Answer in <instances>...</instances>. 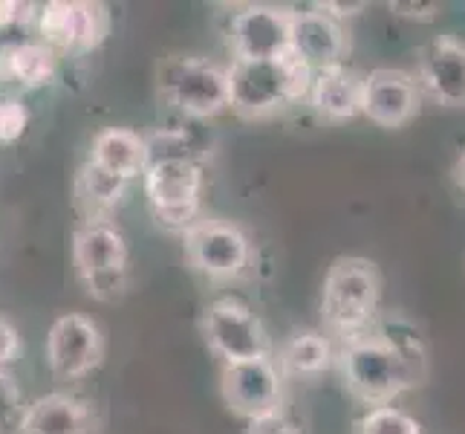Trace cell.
Listing matches in <instances>:
<instances>
[{"mask_svg": "<svg viewBox=\"0 0 465 434\" xmlns=\"http://www.w3.org/2000/svg\"><path fill=\"white\" fill-rule=\"evenodd\" d=\"M246 434H301V429L283 411H272L266 417H254V420H249Z\"/></svg>", "mask_w": 465, "mask_h": 434, "instance_id": "obj_25", "label": "cell"}, {"mask_svg": "<svg viewBox=\"0 0 465 434\" xmlns=\"http://www.w3.org/2000/svg\"><path fill=\"white\" fill-rule=\"evenodd\" d=\"M361 78L359 73L341 67L318 70L310 85V102L327 119H352L361 114Z\"/></svg>", "mask_w": 465, "mask_h": 434, "instance_id": "obj_19", "label": "cell"}, {"mask_svg": "<svg viewBox=\"0 0 465 434\" xmlns=\"http://www.w3.org/2000/svg\"><path fill=\"white\" fill-rule=\"evenodd\" d=\"M339 368L350 394L379 409L425 382L428 353L411 328L393 325L373 336L361 333L347 339L339 353Z\"/></svg>", "mask_w": 465, "mask_h": 434, "instance_id": "obj_1", "label": "cell"}, {"mask_svg": "<svg viewBox=\"0 0 465 434\" xmlns=\"http://www.w3.org/2000/svg\"><path fill=\"white\" fill-rule=\"evenodd\" d=\"M229 46L234 61H266L292 53V9L243 6L229 24Z\"/></svg>", "mask_w": 465, "mask_h": 434, "instance_id": "obj_11", "label": "cell"}, {"mask_svg": "<svg viewBox=\"0 0 465 434\" xmlns=\"http://www.w3.org/2000/svg\"><path fill=\"white\" fill-rule=\"evenodd\" d=\"M21 357V333L9 318L0 316V368H9Z\"/></svg>", "mask_w": 465, "mask_h": 434, "instance_id": "obj_26", "label": "cell"}, {"mask_svg": "<svg viewBox=\"0 0 465 434\" xmlns=\"http://www.w3.org/2000/svg\"><path fill=\"white\" fill-rule=\"evenodd\" d=\"M15 434H95V414L75 394H44L24 409Z\"/></svg>", "mask_w": 465, "mask_h": 434, "instance_id": "obj_16", "label": "cell"}, {"mask_svg": "<svg viewBox=\"0 0 465 434\" xmlns=\"http://www.w3.org/2000/svg\"><path fill=\"white\" fill-rule=\"evenodd\" d=\"M332 365V345L321 333H295L281 348V368L295 377H315L324 374Z\"/></svg>", "mask_w": 465, "mask_h": 434, "instance_id": "obj_21", "label": "cell"}, {"mask_svg": "<svg viewBox=\"0 0 465 434\" xmlns=\"http://www.w3.org/2000/svg\"><path fill=\"white\" fill-rule=\"evenodd\" d=\"M381 298V281L376 264L364 258H339L321 289V318L335 336H361L376 318Z\"/></svg>", "mask_w": 465, "mask_h": 434, "instance_id": "obj_3", "label": "cell"}, {"mask_svg": "<svg viewBox=\"0 0 465 434\" xmlns=\"http://www.w3.org/2000/svg\"><path fill=\"white\" fill-rule=\"evenodd\" d=\"M24 397H21V385L6 368H0V434H15L18 423L24 417Z\"/></svg>", "mask_w": 465, "mask_h": 434, "instance_id": "obj_23", "label": "cell"}, {"mask_svg": "<svg viewBox=\"0 0 465 434\" xmlns=\"http://www.w3.org/2000/svg\"><path fill=\"white\" fill-rule=\"evenodd\" d=\"M58 73V53L41 41H15L0 46V82L21 90L46 87Z\"/></svg>", "mask_w": 465, "mask_h": 434, "instance_id": "obj_18", "label": "cell"}, {"mask_svg": "<svg viewBox=\"0 0 465 434\" xmlns=\"http://www.w3.org/2000/svg\"><path fill=\"white\" fill-rule=\"evenodd\" d=\"M391 12L411 21H434L440 15V4H391Z\"/></svg>", "mask_w": 465, "mask_h": 434, "instance_id": "obj_27", "label": "cell"}, {"mask_svg": "<svg viewBox=\"0 0 465 434\" xmlns=\"http://www.w3.org/2000/svg\"><path fill=\"white\" fill-rule=\"evenodd\" d=\"M220 391L234 414L254 420V417L281 411L283 377L278 371V365L272 362V357L226 362L220 371Z\"/></svg>", "mask_w": 465, "mask_h": 434, "instance_id": "obj_12", "label": "cell"}, {"mask_svg": "<svg viewBox=\"0 0 465 434\" xmlns=\"http://www.w3.org/2000/svg\"><path fill=\"white\" fill-rule=\"evenodd\" d=\"M359 434H422V431H420V423L402 409L379 406L361 417Z\"/></svg>", "mask_w": 465, "mask_h": 434, "instance_id": "obj_22", "label": "cell"}, {"mask_svg": "<svg viewBox=\"0 0 465 434\" xmlns=\"http://www.w3.org/2000/svg\"><path fill=\"white\" fill-rule=\"evenodd\" d=\"M29 110L18 96H0V142L12 145L26 134Z\"/></svg>", "mask_w": 465, "mask_h": 434, "instance_id": "obj_24", "label": "cell"}, {"mask_svg": "<svg viewBox=\"0 0 465 434\" xmlns=\"http://www.w3.org/2000/svg\"><path fill=\"white\" fill-rule=\"evenodd\" d=\"M185 261L212 281H232L249 267L252 244L237 223L197 217L183 232Z\"/></svg>", "mask_w": 465, "mask_h": 434, "instance_id": "obj_7", "label": "cell"}, {"mask_svg": "<svg viewBox=\"0 0 465 434\" xmlns=\"http://www.w3.org/2000/svg\"><path fill=\"white\" fill-rule=\"evenodd\" d=\"M159 96L183 116H217L229 107L226 67L197 56H171L159 64Z\"/></svg>", "mask_w": 465, "mask_h": 434, "instance_id": "obj_5", "label": "cell"}, {"mask_svg": "<svg viewBox=\"0 0 465 434\" xmlns=\"http://www.w3.org/2000/svg\"><path fill=\"white\" fill-rule=\"evenodd\" d=\"M321 9H324L327 15H332L335 21L339 18H352V15H359L364 9V4H332V0H327V4H318Z\"/></svg>", "mask_w": 465, "mask_h": 434, "instance_id": "obj_29", "label": "cell"}, {"mask_svg": "<svg viewBox=\"0 0 465 434\" xmlns=\"http://www.w3.org/2000/svg\"><path fill=\"white\" fill-rule=\"evenodd\" d=\"M110 32V12L87 0H53L38 12V35L50 50L90 53Z\"/></svg>", "mask_w": 465, "mask_h": 434, "instance_id": "obj_9", "label": "cell"}, {"mask_svg": "<svg viewBox=\"0 0 465 434\" xmlns=\"http://www.w3.org/2000/svg\"><path fill=\"white\" fill-rule=\"evenodd\" d=\"M350 50L344 26L321 6L307 12H292V53L307 61L312 73L341 67Z\"/></svg>", "mask_w": 465, "mask_h": 434, "instance_id": "obj_14", "label": "cell"}, {"mask_svg": "<svg viewBox=\"0 0 465 434\" xmlns=\"http://www.w3.org/2000/svg\"><path fill=\"white\" fill-rule=\"evenodd\" d=\"M203 336L208 348L226 362L263 359L272 353L269 333L261 318L237 298H217L203 313Z\"/></svg>", "mask_w": 465, "mask_h": 434, "instance_id": "obj_8", "label": "cell"}, {"mask_svg": "<svg viewBox=\"0 0 465 434\" xmlns=\"http://www.w3.org/2000/svg\"><path fill=\"white\" fill-rule=\"evenodd\" d=\"M90 163H95L99 168L131 183L134 177L145 174V168L151 163L148 139L131 131V127H104V131L93 136Z\"/></svg>", "mask_w": 465, "mask_h": 434, "instance_id": "obj_17", "label": "cell"}, {"mask_svg": "<svg viewBox=\"0 0 465 434\" xmlns=\"http://www.w3.org/2000/svg\"><path fill=\"white\" fill-rule=\"evenodd\" d=\"M142 183H145V197L159 227L185 232L200 217L205 174L191 154L153 156L142 174Z\"/></svg>", "mask_w": 465, "mask_h": 434, "instance_id": "obj_4", "label": "cell"}, {"mask_svg": "<svg viewBox=\"0 0 465 434\" xmlns=\"http://www.w3.org/2000/svg\"><path fill=\"white\" fill-rule=\"evenodd\" d=\"M29 9H32L29 4H12V0H0V29H6L12 24L24 21Z\"/></svg>", "mask_w": 465, "mask_h": 434, "instance_id": "obj_28", "label": "cell"}, {"mask_svg": "<svg viewBox=\"0 0 465 434\" xmlns=\"http://www.w3.org/2000/svg\"><path fill=\"white\" fill-rule=\"evenodd\" d=\"M104 359L102 328L84 313H64L46 333V365L58 379H82Z\"/></svg>", "mask_w": 465, "mask_h": 434, "instance_id": "obj_10", "label": "cell"}, {"mask_svg": "<svg viewBox=\"0 0 465 434\" xmlns=\"http://www.w3.org/2000/svg\"><path fill=\"white\" fill-rule=\"evenodd\" d=\"M422 96L416 78L396 67H379L361 78V114L379 127H402L420 114Z\"/></svg>", "mask_w": 465, "mask_h": 434, "instance_id": "obj_13", "label": "cell"}, {"mask_svg": "<svg viewBox=\"0 0 465 434\" xmlns=\"http://www.w3.org/2000/svg\"><path fill=\"white\" fill-rule=\"evenodd\" d=\"M229 107L243 119H266L303 99L312 85V70L295 53L266 61H232Z\"/></svg>", "mask_w": 465, "mask_h": 434, "instance_id": "obj_2", "label": "cell"}, {"mask_svg": "<svg viewBox=\"0 0 465 434\" xmlns=\"http://www.w3.org/2000/svg\"><path fill=\"white\" fill-rule=\"evenodd\" d=\"M454 177H457V183L465 188V151H462V156H460V163H457V168H454Z\"/></svg>", "mask_w": 465, "mask_h": 434, "instance_id": "obj_30", "label": "cell"}, {"mask_svg": "<svg viewBox=\"0 0 465 434\" xmlns=\"http://www.w3.org/2000/svg\"><path fill=\"white\" fill-rule=\"evenodd\" d=\"M73 264L87 293L116 301L127 287V240L110 220H87L73 235Z\"/></svg>", "mask_w": 465, "mask_h": 434, "instance_id": "obj_6", "label": "cell"}, {"mask_svg": "<svg viewBox=\"0 0 465 434\" xmlns=\"http://www.w3.org/2000/svg\"><path fill=\"white\" fill-rule=\"evenodd\" d=\"M127 186L131 183L122 180V177L110 174L87 159L75 177V197L78 206L87 212V220H110L107 215L124 200Z\"/></svg>", "mask_w": 465, "mask_h": 434, "instance_id": "obj_20", "label": "cell"}, {"mask_svg": "<svg viewBox=\"0 0 465 434\" xmlns=\"http://www.w3.org/2000/svg\"><path fill=\"white\" fill-rule=\"evenodd\" d=\"M420 78L442 107H465V44L454 35L430 41Z\"/></svg>", "mask_w": 465, "mask_h": 434, "instance_id": "obj_15", "label": "cell"}]
</instances>
